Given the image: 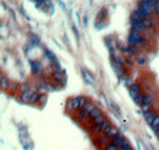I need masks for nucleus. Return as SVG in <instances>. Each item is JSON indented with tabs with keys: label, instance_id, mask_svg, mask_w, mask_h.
Segmentation results:
<instances>
[{
	"label": "nucleus",
	"instance_id": "obj_19",
	"mask_svg": "<svg viewBox=\"0 0 159 150\" xmlns=\"http://www.w3.org/2000/svg\"><path fill=\"white\" fill-rule=\"evenodd\" d=\"M118 148H120V147H117L114 142H112V143H109V144L106 145V150H117Z\"/></svg>",
	"mask_w": 159,
	"mask_h": 150
},
{
	"label": "nucleus",
	"instance_id": "obj_9",
	"mask_svg": "<svg viewBox=\"0 0 159 150\" xmlns=\"http://www.w3.org/2000/svg\"><path fill=\"white\" fill-rule=\"evenodd\" d=\"M154 117H156V115L153 114V112H152V111H146V112H144V118L146 119V121L148 123V124H151V123L153 121V119H154Z\"/></svg>",
	"mask_w": 159,
	"mask_h": 150
},
{
	"label": "nucleus",
	"instance_id": "obj_5",
	"mask_svg": "<svg viewBox=\"0 0 159 150\" xmlns=\"http://www.w3.org/2000/svg\"><path fill=\"white\" fill-rule=\"evenodd\" d=\"M132 27H133V30L138 31V33H144V31H146V29H147L143 22H133Z\"/></svg>",
	"mask_w": 159,
	"mask_h": 150
},
{
	"label": "nucleus",
	"instance_id": "obj_12",
	"mask_svg": "<svg viewBox=\"0 0 159 150\" xmlns=\"http://www.w3.org/2000/svg\"><path fill=\"white\" fill-rule=\"evenodd\" d=\"M150 125H151V127H152L153 130H157V129L159 127V115H156L154 119H153V121H152Z\"/></svg>",
	"mask_w": 159,
	"mask_h": 150
},
{
	"label": "nucleus",
	"instance_id": "obj_14",
	"mask_svg": "<svg viewBox=\"0 0 159 150\" xmlns=\"http://www.w3.org/2000/svg\"><path fill=\"white\" fill-rule=\"evenodd\" d=\"M93 108H96L93 105H92V103H90V102H86V103H85V105H84V107L81 108V109H84V111H86L87 113H90L91 111H92V109Z\"/></svg>",
	"mask_w": 159,
	"mask_h": 150
},
{
	"label": "nucleus",
	"instance_id": "obj_23",
	"mask_svg": "<svg viewBox=\"0 0 159 150\" xmlns=\"http://www.w3.org/2000/svg\"><path fill=\"white\" fill-rule=\"evenodd\" d=\"M138 62H139L140 65H144V64H146V60L144 59V58H139V59H138Z\"/></svg>",
	"mask_w": 159,
	"mask_h": 150
},
{
	"label": "nucleus",
	"instance_id": "obj_26",
	"mask_svg": "<svg viewBox=\"0 0 159 150\" xmlns=\"http://www.w3.org/2000/svg\"><path fill=\"white\" fill-rule=\"evenodd\" d=\"M157 1H159V0H157Z\"/></svg>",
	"mask_w": 159,
	"mask_h": 150
},
{
	"label": "nucleus",
	"instance_id": "obj_17",
	"mask_svg": "<svg viewBox=\"0 0 159 150\" xmlns=\"http://www.w3.org/2000/svg\"><path fill=\"white\" fill-rule=\"evenodd\" d=\"M101 114H102V113L99 112V109H97V108H93L92 111L90 112V117H91V118L93 119V118H96V117H98V115H101Z\"/></svg>",
	"mask_w": 159,
	"mask_h": 150
},
{
	"label": "nucleus",
	"instance_id": "obj_15",
	"mask_svg": "<svg viewBox=\"0 0 159 150\" xmlns=\"http://www.w3.org/2000/svg\"><path fill=\"white\" fill-rule=\"evenodd\" d=\"M93 121L96 123V125H97V124H102V123L105 121V117H104L103 114H101V115H98V117L93 118Z\"/></svg>",
	"mask_w": 159,
	"mask_h": 150
},
{
	"label": "nucleus",
	"instance_id": "obj_24",
	"mask_svg": "<svg viewBox=\"0 0 159 150\" xmlns=\"http://www.w3.org/2000/svg\"><path fill=\"white\" fill-rule=\"evenodd\" d=\"M154 10H156V12L159 15V1H157V4H156V7H154Z\"/></svg>",
	"mask_w": 159,
	"mask_h": 150
},
{
	"label": "nucleus",
	"instance_id": "obj_25",
	"mask_svg": "<svg viewBox=\"0 0 159 150\" xmlns=\"http://www.w3.org/2000/svg\"><path fill=\"white\" fill-rule=\"evenodd\" d=\"M156 135H157V136H159V127L156 130Z\"/></svg>",
	"mask_w": 159,
	"mask_h": 150
},
{
	"label": "nucleus",
	"instance_id": "obj_1",
	"mask_svg": "<svg viewBox=\"0 0 159 150\" xmlns=\"http://www.w3.org/2000/svg\"><path fill=\"white\" fill-rule=\"evenodd\" d=\"M128 41H129V44H135V46H138V47H141L143 43L146 41V37L144 35H141V33H138V31L133 30L132 33L129 34Z\"/></svg>",
	"mask_w": 159,
	"mask_h": 150
},
{
	"label": "nucleus",
	"instance_id": "obj_21",
	"mask_svg": "<svg viewBox=\"0 0 159 150\" xmlns=\"http://www.w3.org/2000/svg\"><path fill=\"white\" fill-rule=\"evenodd\" d=\"M143 1L144 3H147L152 9H154L156 7V4H157V0H143Z\"/></svg>",
	"mask_w": 159,
	"mask_h": 150
},
{
	"label": "nucleus",
	"instance_id": "obj_22",
	"mask_svg": "<svg viewBox=\"0 0 159 150\" xmlns=\"http://www.w3.org/2000/svg\"><path fill=\"white\" fill-rule=\"evenodd\" d=\"M129 49L132 52H139L140 50L138 46H135V44H129Z\"/></svg>",
	"mask_w": 159,
	"mask_h": 150
},
{
	"label": "nucleus",
	"instance_id": "obj_7",
	"mask_svg": "<svg viewBox=\"0 0 159 150\" xmlns=\"http://www.w3.org/2000/svg\"><path fill=\"white\" fill-rule=\"evenodd\" d=\"M145 17H146V16L143 15V13H141L140 11L138 10V11H134V12H133V15H132V21H133V22H143Z\"/></svg>",
	"mask_w": 159,
	"mask_h": 150
},
{
	"label": "nucleus",
	"instance_id": "obj_4",
	"mask_svg": "<svg viewBox=\"0 0 159 150\" xmlns=\"http://www.w3.org/2000/svg\"><path fill=\"white\" fill-rule=\"evenodd\" d=\"M109 127H110V126H109V121H106V120H105L104 123L96 125L95 127H93V131L95 132H105Z\"/></svg>",
	"mask_w": 159,
	"mask_h": 150
},
{
	"label": "nucleus",
	"instance_id": "obj_2",
	"mask_svg": "<svg viewBox=\"0 0 159 150\" xmlns=\"http://www.w3.org/2000/svg\"><path fill=\"white\" fill-rule=\"evenodd\" d=\"M152 7L150 6L147 3H144V1H141L140 4H139V11L143 15H145L146 17H148V16H151L152 15Z\"/></svg>",
	"mask_w": 159,
	"mask_h": 150
},
{
	"label": "nucleus",
	"instance_id": "obj_6",
	"mask_svg": "<svg viewBox=\"0 0 159 150\" xmlns=\"http://www.w3.org/2000/svg\"><path fill=\"white\" fill-rule=\"evenodd\" d=\"M105 137L106 138H110V139H114L115 137H117L118 136V131H117V129H115V127H109L105 132Z\"/></svg>",
	"mask_w": 159,
	"mask_h": 150
},
{
	"label": "nucleus",
	"instance_id": "obj_13",
	"mask_svg": "<svg viewBox=\"0 0 159 150\" xmlns=\"http://www.w3.org/2000/svg\"><path fill=\"white\" fill-rule=\"evenodd\" d=\"M152 102H153V96H152V95H146V96H144L143 105H151Z\"/></svg>",
	"mask_w": 159,
	"mask_h": 150
},
{
	"label": "nucleus",
	"instance_id": "obj_8",
	"mask_svg": "<svg viewBox=\"0 0 159 150\" xmlns=\"http://www.w3.org/2000/svg\"><path fill=\"white\" fill-rule=\"evenodd\" d=\"M112 141H114V143H115L117 147H123V145H126V144H128L126 138H123V137H122V136H120V135H118L117 137L114 138Z\"/></svg>",
	"mask_w": 159,
	"mask_h": 150
},
{
	"label": "nucleus",
	"instance_id": "obj_11",
	"mask_svg": "<svg viewBox=\"0 0 159 150\" xmlns=\"http://www.w3.org/2000/svg\"><path fill=\"white\" fill-rule=\"evenodd\" d=\"M83 76H84L85 79H86V82H87L89 84H92V83L95 82V78L91 76V74H90L87 71H83Z\"/></svg>",
	"mask_w": 159,
	"mask_h": 150
},
{
	"label": "nucleus",
	"instance_id": "obj_10",
	"mask_svg": "<svg viewBox=\"0 0 159 150\" xmlns=\"http://www.w3.org/2000/svg\"><path fill=\"white\" fill-rule=\"evenodd\" d=\"M132 97H133V100H134V102H135V103H138V105H143V101H144V95L141 94V93L136 94V95H134V96H132Z\"/></svg>",
	"mask_w": 159,
	"mask_h": 150
},
{
	"label": "nucleus",
	"instance_id": "obj_20",
	"mask_svg": "<svg viewBox=\"0 0 159 150\" xmlns=\"http://www.w3.org/2000/svg\"><path fill=\"white\" fill-rule=\"evenodd\" d=\"M78 114H79V118H81V119H85L86 117L90 115V113H87L86 111H84V109H80V112H79Z\"/></svg>",
	"mask_w": 159,
	"mask_h": 150
},
{
	"label": "nucleus",
	"instance_id": "obj_18",
	"mask_svg": "<svg viewBox=\"0 0 159 150\" xmlns=\"http://www.w3.org/2000/svg\"><path fill=\"white\" fill-rule=\"evenodd\" d=\"M129 89H130V93H136V91H140L139 85L136 84V83H133L132 85L129 86Z\"/></svg>",
	"mask_w": 159,
	"mask_h": 150
},
{
	"label": "nucleus",
	"instance_id": "obj_3",
	"mask_svg": "<svg viewBox=\"0 0 159 150\" xmlns=\"http://www.w3.org/2000/svg\"><path fill=\"white\" fill-rule=\"evenodd\" d=\"M20 99H22L23 101H25V102H32V101H35V99H36V95L34 94L32 91H30V90H26V91H24V93L22 94Z\"/></svg>",
	"mask_w": 159,
	"mask_h": 150
},
{
	"label": "nucleus",
	"instance_id": "obj_16",
	"mask_svg": "<svg viewBox=\"0 0 159 150\" xmlns=\"http://www.w3.org/2000/svg\"><path fill=\"white\" fill-rule=\"evenodd\" d=\"M143 23L145 24V27L147 28V29H151L153 25H152V21L148 18V17H145L144 18V21H143Z\"/></svg>",
	"mask_w": 159,
	"mask_h": 150
}]
</instances>
